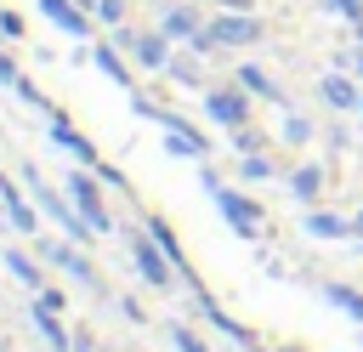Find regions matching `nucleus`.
<instances>
[{"label": "nucleus", "instance_id": "obj_2", "mask_svg": "<svg viewBox=\"0 0 363 352\" xmlns=\"http://www.w3.org/2000/svg\"><path fill=\"white\" fill-rule=\"evenodd\" d=\"M28 182H34V199H40V204H45V210H51V216H57V221H62V227L74 233V238H91V233H96V227H91V221H85L79 210H68V204H62V199H57V193H51V187H45L40 176H34V170H28Z\"/></svg>", "mask_w": 363, "mask_h": 352}, {"label": "nucleus", "instance_id": "obj_11", "mask_svg": "<svg viewBox=\"0 0 363 352\" xmlns=\"http://www.w3.org/2000/svg\"><path fill=\"white\" fill-rule=\"evenodd\" d=\"M51 136H57V142H62V148H68V153H79V159H85V165H96V153H91V142H85V136H74V131H68V125H62V119H57V125H51Z\"/></svg>", "mask_w": 363, "mask_h": 352}, {"label": "nucleus", "instance_id": "obj_24", "mask_svg": "<svg viewBox=\"0 0 363 352\" xmlns=\"http://www.w3.org/2000/svg\"><path fill=\"white\" fill-rule=\"evenodd\" d=\"M0 34H23V23H17V11H0Z\"/></svg>", "mask_w": 363, "mask_h": 352}, {"label": "nucleus", "instance_id": "obj_6", "mask_svg": "<svg viewBox=\"0 0 363 352\" xmlns=\"http://www.w3.org/2000/svg\"><path fill=\"white\" fill-rule=\"evenodd\" d=\"M34 324L45 329V346H51V352H74V341H68V329L57 324V307H45V301H34Z\"/></svg>", "mask_w": 363, "mask_h": 352}, {"label": "nucleus", "instance_id": "obj_15", "mask_svg": "<svg viewBox=\"0 0 363 352\" xmlns=\"http://www.w3.org/2000/svg\"><path fill=\"white\" fill-rule=\"evenodd\" d=\"M306 233H323V238H335V233H352V221H335V216H306Z\"/></svg>", "mask_w": 363, "mask_h": 352}, {"label": "nucleus", "instance_id": "obj_8", "mask_svg": "<svg viewBox=\"0 0 363 352\" xmlns=\"http://www.w3.org/2000/svg\"><path fill=\"white\" fill-rule=\"evenodd\" d=\"M130 255H136V267H142V278H147V284H170V267L159 261L164 250H153V244H142V238H136V250H130Z\"/></svg>", "mask_w": 363, "mask_h": 352}, {"label": "nucleus", "instance_id": "obj_26", "mask_svg": "<svg viewBox=\"0 0 363 352\" xmlns=\"http://www.w3.org/2000/svg\"><path fill=\"white\" fill-rule=\"evenodd\" d=\"M352 233H357V238H363V216H357V221H352Z\"/></svg>", "mask_w": 363, "mask_h": 352}, {"label": "nucleus", "instance_id": "obj_14", "mask_svg": "<svg viewBox=\"0 0 363 352\" xmlns=\"http://www.w3.org/2000/svg\"><path fill=\"white\" fill-rule=\"evenodd\" d=\"M130 45H136V57H142V62H153V68L164 62V40H159V34H142V40H130Z\"/></svg>", "mask_w": 363, "mask_h": 352}, {"label": "nucleus", "instance_id": "obj_19", "mask_svg": "<svg viewBox=\"0 0 363 352\" xmlns=\"http://www.w3.org/2000/svg\"><path fill=\"white\" fill-rule=\"evenodd\" d=\"M238 79H244V85H250V91H261V97H278V91H272V79H267V74H261V68H244V74H238Z\"/></svg>", "mask_w": 363, "mask_h": 352}, {"label": "nucleus", "instance_id": "obj_17", "mask_svg": "<svg viewBox=\"0 0 363 352\" xmlns=\"http://www.w3.org/2000/svg\"><path fill=\"white\" fill-rule=\"evenodd\" d=\"M323 97H329L335 108H352V102H357V91H352L346 79H323Z\"/></svg>", "mask_w": 363, "mask_h": 352}, {"label": "nucleus", "instance_id": "obj_27", "mask_svg": "<svg viewBox=\"0 0 363 352\" xmlns=\"http://www.w3.org/2000/svg\"><path fill=\"white\" fill-rule=\"evenodd\" d=\"M221 6H250V0H221Z\"/></svg>", "mask_w": 363, "mask_h": 352}, {"label": "nucleus", "instance_id": "obj_22", "mask_svg": "<svg viewBox=\"0 0 363 352\" xmlns=\"http://www.w3.org/2000/svg\"><path fill=\"white\" fill-rule=\"evenodd\" d=\"M329 6H335V11H346V17L363 28V0H329Z\"/></svg>", "mask_w": 363, "mask_h": 352}, {"label": "nucleus", "instance_id": "obj_4", "mask_svg": "<svg viewBox=\"0 0 363 352\" xmlns=\"http://www.w3.org/2000/svg\"><path fill=\"white\" fill-rule=\"evenodd\" d=\"M68 193H74V210H79V216H85L96 233H108V216H102V199H96V187H91L85 176H74V182H68Z\"/></svg>", "mask_w": 363, "mask_h": 352}, {"label": "nucleus", "instance_id": "obj_3", "mask_svg": "<svg viewBox=\"0 0 363 352\" xmlns=\"http://www.w3.org/2000/svg\"><path fill=\"white\" fill-rule=\"evenodd\" d=\"M216 204H221V216H227L238 233H255V221H261V204H250V199H238V193H227V187H216Z\"/></svg>", "mask_w": 363, "mask_h": 352}, {"label": "nucleus", "instance_id": "obj_10", "mask_svg": "<svg viewBox=\"0 0 363 352\" xmlns=\"http://www.w3.org/2000/svg\"><path fill=\"white\" fill-rule=\"evenodd\" d=\"M323 301H335L340 312H352V318H363V295H357V290H346V284H323Z\"/></svg>", "mask_w": 363, "mask_h": 352}, {"label": "nucleus", "instance_id": "obj_29", "mask_svg": "<svg viewBox=\"0 0 363 352\" xmlns=\"http://www.w3.org/2000/svg\"><path fill=\"white\" fill-rule=\"evenodd\" d=\"M357 108H363V102H357Z\"/></svg>", "mask_w": 363, "mask_h": 352}, {"label": "nucleus", "instance_id": "obj_21", "mask_svg": "<svg viewBox=\"0 0 363 352\" xmlns=\"http://www.w3.org/2000/svg\"><path fill=\"white\" fill-rule=\"evenodd\" d=\"M295 193L312 199V193H318V170H301V176H295Z\"/></svg>", "mask_w": 363, "mask_h": 352}, {"label": "nucleus", "instance_id": "obj_5", "mask_svg": "<svg viewBox=\"0 0 363 352\" xmlns=\"http://www.w3.org/2000/svg\"><path fill=\"white\" fill-rule=\"evenodd\" d=\"M45 255H51V261H57L62 273H74V278H79L85 290H96V273H91V261H85V255H79L74 244H45Z\"/></svg>", "mask_w": 363, "mask_h": 352}, {"label": "nucleus", "instance_id": "obj_12", "mask_svg": "<svg viewBox=\"0 0 363 352\" xmlns=\"http://www.w3.org/2000/svg\"><path fill=\"white\" fill-rule=\"evenodd\" d=\"M0 199H6V216H11V227H23V233H28V227H34V210L17 199V187H11V182H6V193H0Z\"/></svg>", "mask_w": 363, "mask_h": 352}, {"label": "nucleus", "instance_id": "obj_13", "mask_svg": "<svg viewBox=\"0 0 363 352\" xmlns=\"http://www.w3.org/2000/svg\"><path fill=\"white\" fill-rule=\"evenodd\" d=\"M147 227H153V238H159V250H164V255H170V261H176V267L187 273V261H182V244H176V233H170L164 221H147Z\"/></svg>", "mask_w": 363, "mask_h": 352}, {"label": "nucleus", "instance_id": "obj_7", "mask_svg": "<svg viewBox=\"0 0 363 352\" xmlns=\"http://www.w3.org/2000/svg\"><path fill=\"white\" fill-rule=\"evenodd\" d=\"M40 11H45L62 34H91V23L79 17V6H68V0H40Z\"/></svg>", "mask_w": 363, "mask_h": 352}, {"label": "nucleus", "instance_id": "obj_9", "mask_svg": "<svg viewBox=\"0 0 363 352\" xmlns=\"http://www.w3.org/2000/svg\"><path fill=\"white\" fill-rule=\"evenodd\" d=\"M210 114H216L221 125H238V119H244V97H233V91H210Z\"/></svg>", "mask_w": 363, "mask_h": 352}, {"label": "nucleus", "instance_id": "obj_20", "mask_svg": "<svg viewBox=\"0 0 363 352\" xmlns=\"http://www.w3.org/2000/svg\"><path fill=\"white\" fill-rule=\"evenodd\" d=\"M164 34H193V11H170L164 17Z\"/></svg>", "mask_w": 363, "mask_h": 352}, {"label": "nucleus", "instance_id": "obj_28", "mask_svg": "<svg viewBox=\"0 0 363 352\" xmlns=\"http://www.w3.org/2000/svg\"><path fill=\"white\" fill-rule=\"evenodd\" d=\"M0 193H6V176H0Z\"/></svg>", "mask_w": 363, "mask_h": 352}, {"label": "nucleus", "instance_id": "obj_1", "mask_svg": "<svg viewBox=\"0 0 363 352\" xmlns=\"http://www.w3.org/2000/svg\"><path fill=\"white\" fill-rule=\"evenodd\" d=\"M250 40H261V23L244 17V11H233V17H216L199 45H250Z\"/></svg>", "mask_w": 363, "mask_h": 352}, {"label": "nucleus", "instance_id": "obj_25", "mask_svg": "<svg viewBox=\"0 0 363 352\" xmlns=\"http://www.w3.org/2000/svg\"><path fill=\"white\" fill-rule=\"evenodd\" d=\"M0 85H23V74H17V68H11L6 57H0Z\"/></svg>", "mask_w": 363, "mask_h": 352}, {"label": "nucleus", "instance_id": "obj_16", "mask_svg": "<svg viewBox=\"0 0 363 352\" xmlns=\"http://www.w3.org/2000/svg\"><path fill=\"white\" fill-rule=\"evenodd\" d=\"M0 255H6V267H11V273H17L23 284H40V273H34V261H28L23 250H0Z\"/></svg>", "mask_w": 363, "mask_h": 352}, {"label": "nucleus", "instance_id": "obj_23", "mask_svg": "<svg viewBox=\"0 0 363 352\" xmlns=\"http://www.w3.org/2000/svg\"><path fill=\"white\" fill-rule=\"evenodd\" d=\"M176 346H182V352H210V346H204L199 335H187V329H176Z\"/></svg>", "mask_w": 363, "mask_h": 352}, {"label": "nucleus", "instance_id": "obj_18", "mask_svg": "<svg viewBox=\"0 0 363 352\" xmlns=\"http://www.w3.org/2000/svg\"><path fill=\"white\" fill-rule=\"evenodd\" d=\"M96 68H102V74H108V79H119V85H125V79H130V74H125V68H119V57H113V51H108V45H96Z\"/></svg>", "mask_w": 363, "mask_h": 352}]
</instances>
